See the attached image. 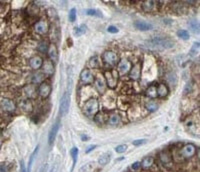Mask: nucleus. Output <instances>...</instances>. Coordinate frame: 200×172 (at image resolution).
Instances as JSON below:
<instances>
[{"mask_svg": "<svg viewBox=\"0 0 200 172\" xmlns=\"http://www.w3.org/2000/svg\"><path fill=\"white\" fill-rule=\"evenodd\" d=\"M133 25L136 29H138V30L140 31H148L153 29V25H152L151 23L144 20H136L135 22L133 23Z\"/></svg>", "mask_w": 200, "mask_h": 172, "instance_id": "nucleus-13", "label": "nucleus"}, {"mask_svg": "<svg viewBox=\"0 0 200 172\" xmlns=\"http://www.w3.org/2000/svg\"><path fill=\"white\" fill-rule=\"evenodd\" d=\"M156 88H157V96L162 97V98L163 97H166L168 93H169V88L164 83H160Z\"/></svg>", "mask_w": 200, "mask_h": 172, "instance_id": "nucleus-20", "label": "nucleus"}, {"mask_svg": "<svg viewBox=\"0 0 200 172\" xmlns=\"http://www.w3.org/2000/svg\"><path fill=\"white\" fill-rule=\"evenodd\" d=\"M49 30V26L48 23L46 22L45 20H39L38 22H36L34 24V31H35L37 34H40V35H43V34H46Z\"/></svg>", "mask_w": 200, "mask_h": 172, "instance_id": "nucleus-8", "label": "nucleus"}, {"mask_svg": "<svg viewBox=\"0 0 200 172\" xmlns=\"http://www.w3.org/2000/svg\"><path fill=\"white\" fill-rule=\"evenodd\" d=\"M159 159L165 167H171L172 166V157L168 152L162 151L159 154Z\"/></svg>", "mask_w": 200, "mask_h": 172, "instance_id": "nucleus-16", "label": "nucleus"}, {"mask_svg": "<svg viewBox=\"0 0 200 172\" xmlns=\"http://www.w3.org/2000/svg\"><path fill=\"white\" fill-rule=\"evenodd\" d=\"M44 74L43 73H37V74H34L33 75V82L34 83H42L44 79Z\"/></svg>", "mask_w": 200, "mask_h": 172, "instance_id": "nucleus-38", "label": "nucleus"}, {"mask_svg": "<svg viewBox=\"0 0 200 172\" xmlns=\"http://www.w3.org/2000/svg\"><path fill=\"white\" fill-rule=\"evenodd\" d=\"M42 70H43L44 75L50 76L54 73V65L53 62H51L50 60H46L42 64Z\"/></svg>", "mask_w": 200, "mask_h": 172, "instance_id": "nucleus-18", "label": "nucleus"}, {"mask_svg": "<svg viewBox=\"0 0 200 172\" xmlns=\"http://www.w3.org/2000/svg\"><path fill=\"white\" fill-rule=\"evenodd\" d=\"M188 26L194 33H199V22L196 19H191L188 21Z\"/></svg>", "mask_w": 200, "mask_h": 172, "instance_id": "nucleus-29", "label": "nucleus"}, {"mask_svg": "<svg viewBox=\"0 0 200 172\" xmlns=\"http://www.w3.org/2000/svg\"><path fill=\"white\" fill-rule=\"evenodd\" d=\"M0 172H8L6 164H0Z\"/></svg>", "mask_w": 200, "mask_h": 172, "instance_id": "nucleus-48", "label": "nucleus"}, {"mask_svg": "<svg viewBox=\"0 0 200 172\" xmlns=\"http://www.w3.org/2000/svg\"><path fill=\"white\" fill-rule=\"evenodd\" d=\"M107 31H108L109 33H111V34H115V33H118L119 29H118L116 26H114V25H110V26L107 27Z\"/></svg>", "mask_w": 200, "mask_h": 172, "instance_id": "nucleus-44", "label": "nucleus"}, {"mask_svg": "<svg viewBox=\"0 0 200 172\" xmlns=\"http://www.w3.org/2000/svg\"><path fill=\"white\" fill-rule=\"evenodd\" d=\"M166 79H167L168 83L171 84V85H176V84H177V75H176L175 72H169V73H167Z\"/></svg>", "mask_w": 200, "mask_h": 172, "instance_id": "nucleus-31", "label": "nucleus"}, {"mask_svg": "<svg viewBox=\"0 0 200 172\" xmlns=\"http://www.w3.org/2000/svg\"><path fill=\"white\" fill-rule=\"evenodd\" d=\"M48 41L47 40H44V41H41L40 43H39L38 45V50L42 53H44V52H47V50L49 48V45H48Z\"/></svg>", "mask_w": 200, "mask_h": 172, "instance_id": "nucleus-37", "label": "nucleus"}, {"mask_svg": "<svg viewBox=\"0 0 200 172\" xmlns=\"http://www.w3.org/2000/svg\"><path fill=\"white\" fill-rule=\"evenodd\" d=\"M126 149H127V145L121 144V145H118V146L115 147V152L121 154V153H124L126 151Z\"/></svg>", "mask_w": 200, "mask_h": 172, "instance_id": "nucleus-43", "label": "nucleus"}, {"mask_svg": "<svg viewBox=\"0 0 200 172\" xmlns=\"http://www.w3.org/2000/svg\"><path fill=\"white\" fill-rule=\"evenodd\" d=\"M141 76V63L137 62L134 64L129 71V77L134 81H137Z\"/></svg>", "mask_w": 200, "mask_h": 172, "instance_id": "nucleus-10", "label": "nucleus"}, {"mask_svg": "<svg viewBox=\"0 0 200 172\" xmlns=\"http://www.w3.org/2000/svg\"><path fill=\"white\" fill-rule=\"evenodd\" d=\"M177 36L181 39H183V40H188L189 37H190L189 36V32L187 30H185V29H180V30H178Z\"/></svg>", "mask_w": 200, "mask_h": 172, "instance_id": "nucleus-35", "label": "nucleus"}, {"mask_svg": "<svg viewBox=\"0 0 200 172\" xmlns=\"http://www.w3.org/2000/svg\"><path fill=\"white\" fill-rule=\"evenodd\" d=\"M102 60L110 66H114L118 63V56L113 51H105L102 54Z\"/></svg>", "mask_w": 200, "mask_h": 172, "instance_id": "nucleus-5", "label": "nucleus"}, {"mask_svg": "<svg viewBox=\"0 0 200 172\" xmlns=\"http://www.w3.org/2000/svg\"><path fill=\"white\" fill-rule=\"evenodd\" d=\"M141 163V166L143 167L144 169H148L151 167L152 165H153L154 163V158L151 157V156H147V157L144 158L143 160H142Z\"/></svg>", "mask_w": 200, "mask_h": 172, "instance_id": "nucleus-25", "label": "nucleus"}, {"mask_svg": "<svg viewBox=\"0 0 200 172\" xmlns=\"http://www.w3.org/2000/svg\"><path fill=\"white\" fill-rule=\"evenodd\" d=\"M20 168H21L20 172H27V170H26V168H25V163H24V160H23V159L20 161Z\"/></svg>", "mask_w": 200, "mask_h": 172, "instance_id": "nucleus-47", "label": "nucleus"}, {"mask_svg": "<svg viewBox=\"0 0 200 172\" xmlns=\"http://www.w3.org/2000/svg\"><path fill=\"white\" fill-rule=\"evenodd\" d=\"M89 64L92 68H98L100 66V61H99V58L97 56H94L92 57L90 59V62H89Z\"/></svg>", "mask_w": 200, "mask_h": 172, "instance_id": "nucleus-39", "label": "nucleus"}, {"mask_svg": "<svg viewBox=\"0 0 200 172\" xmlns=\"http://www.w3.org/2000/svg\"><path fill=\"white\" fill-rule=\"evenodd\" d=\"M141 166V163L139 162V161H136V162H134L132 165H131V169L132 170H138L139 168H140Z\"/></svg>", "mask_w": 200, "mask_h": 172, "instance_id": "nucleus-46", "label": "nucleus"}, {"mask_svg": "<svg viewBox=\"0 0 200 172\" xmlns=\"http://www.w3.org/2000/svg\"><path fill=\"white\" fill-rule=\"evenodd\" d=\"M81 138H82L84 141H86V139H88V137L86 136V135H82V136H81Z\"/></svg>", "mask_w": 200, "mask_h": 172, "instance_id": "nucleus-51", "label": "nucleus"}, {"mask_svg": "<svg viewBox=\"0 0 200 172\" xmlns=\"http://www.w3.org/2000/svg\"><path fill=\"white\" fill-rule=\"evenodd\" d=\"M78 153H79V150H78L77 147H72L70 150V154H71V157H72V160H73V164H72V169H71V171L73 170V168H74L76 162H77V158H78Z\"/></svg>", "mask_w": 200, "mask_h": 172, "instance_id": "nucleus-30", "label": "nucleus"}, {"mask_svg": "<svg viewBox=\"0 0 200 172\" xmlns=\"http://www.w3.org/2000/svg\"><path fill=\"white\" fill-rule=\"evenodd\" d=\"M109 161H110L109 153H105V154L101 155L98 159V162H99V164H101V165H106V164H108Z\"/></svg>", "mask_w": 200, "mask_h": 172, "instance_id": "nucleus-34", "label": "nucleus"}, {"mask_svg": "<svg viewBox=\"0 0 200 172\" xmlns=\"http://www.w3.org/2000/svg\"><path fill=\"white\" fill-rule=\"evenodd\" d=\"M175 45V42L168 37H153L145 42V46L150 50H156V51H163L173 48Z\"/></svg>", "mask_w": 200, "mask_h": 172, "instance_id": "nucleus-1", "label": "nucleus"}, {"mask_svg": "<svg viewBox=\"0 0 200 172\" xmlns=\"http://www.w3.org/2000/svg\"><path fill=\"white\" fill-rule=\"evenodd\" d=\"M119 74H118L116 69H111V70H107L105 71L104 76H105V82H106V85L109 88H115L117 86L118 83V78H119Z\"/></svg>", "mask_w": 200, "mask_h": 172, "instance_id": "nucleus-3", "label": "nucleus"}, {"mask_svg": "<svg viewBox=\"0 0 200 172\" xmlns=\"http://www.w3.org/2000/svg\"><path fill=\"white\" fill-rule=\"evenodd\" d=\"M80 80L82 83L84 84H91L92 82L94 81V76L92 74L91 70L86 68V69H83L80 73Z\"/></svg>", "mask_w": 200, "mask_h": 172, "instance_id": "nucleus-9", "label": "nucleus"}, {"mask_svg": "<svg viewBox=\"0 0 200 172\" xmlns=\"http://www.w3.org/2000/svg\"><path fill=\"white\" fill-rule=\"evenodd\" d=\"M145 108L149 111V112H154V111H156L158 109V104L154 101H149L145 104Z\"/></svg>", "mask_w": 200, "mask_h": 172, "instance_id": "nucleus-33", "label": "nucleus"}, {"mask_svg": "<svg viewBox=\"0 0 200 172\" xmlns=\"http://www.w3.org/2000/svg\"><path fill=\"white\" fill-rule=\"evenodd\" d=\"M84 13L86 15H89V16H96V17H103V14L102 12L98 9H94V8H89V9H85L84 10Z\"/></svg>", "mask_w": 200, "mask_h": 172, "instance_id": "nucleus-27", "label": "nucleus"}, {"mask_svg": "<svg viewBox=\"0 0 200 172\" xmlns=\"http://www.w3.org/2000/svg\"><path fill=\"white\" fill-rule=\"evenodd\" d=\"M37 92L42 98H47V97H49L50 93H51V86H50V84L46 83V82H42L38 87Z\"/></svg>", "mask_w": 200, "mask_h": 172, "instance_id": "nucleus-11", "label": "nucleus"}, {"mask_svg": "<svg viewBox=\"0 0 200 172\" xmlns=\"http://www.w3.org/2000/svg\"><path fill=\"white\" fill-rule=\"evenodd\" d=\"M24 92H25L26 96H27L28 98H34V97L36 96V93H37L35 86L32 85V84H28V85H26L24 87Z\"/></svg>", "mask_w": 200, "mask_h": 172, "instance_id": "nucleus-21", "label": "nucleus"}, {"mask_svg": "<svg viewBox=\"0 0 200 172\" xmlns=\"http://www.w3.org/2000/svg\"><path fill=\"white\" fill-rule=\"evenodd\" d=\"M146 95L151 99H154L157 97V88L155 85H150L146 89Z\"/></svg>", "mask_w": 200, "mask_h": 172, "instance_id": "nucleus-26", "label": "nucleus"}, {"mask_svg": "<svg viewBox=\"0 0 200 172\" xmlns=\"http://www.w3.org/2000/svg\"><path fill=\"white\" fill-rule=\"evenodd\" d=\"M120 122H121V117L118 114L110 115L109 119L107 120V123H108L110 126H117L119 125Z\"/></svg>", "mask_w": 200, "mask_h": 172, "instance_id": "nucleus-23", "label": "nucleus"}, {"mask_svg": "<svg viewBox=\"0 0 200 172\" xmlns=\"http://www.w3.org/2000/svg\"><path fill=\"white\" fill-rule=\"evenodd\" d=\"M20 108L25 112H31L33 110V105L32 102L30 101L29 99H26V100H22L20 102Z\"/></svg>", "mask_w": 200, "mask_h": 172, "instance_id": "nucleus-22", "label": "nucleus"}, {"mask_svg": "<svg viewBox=\"0 0 200 172\" xmlns=\"http://www.w3.org/2000/svg\"><path fill=\"white\" fill-rule=\"evenodd\" d=\"M97 147V145H90V146H88L87 147V149H86V153H89L90 151H92V150H94L95 148Z\"/></svg>", "mask_w": 200, "mask_h": 172, "instance_id": "nucleus-49", "label": "nucleus"}, {"mask_svg": "<svg viewBox=\"0 0 200 172\" xmlns=\"http://www.w3.org/2000/svg\"><path fill=\"white\" fill-rule=\"evenodd\" d=\"M0 106H1V108L4 111H7V112H13V111L15 110V108H16L15 103L13 102L12 100L7 99V98L2 100L1 103H0Z\"/></svg>", "mask_w": 200, "mask_h": 172, "instance_id": "nucleus-15", "label": "nucleus"}, {"mask_svg": "<svg viewBox=\"0 0 200 172\" xmlns=\"http://www.w3.org/2000/svg\"><path fill=\"white\" fill-rule=\"evenodd\" d=\"M47 53H48V56L50 58V61L53 63L58 62V50H57V47L55 44H50L49 48L47 50Z\"/></svg>", "mask_w": 200, "mask_h": 172, "instance_id": "nucleus-14", "label": "nucleus"}, {"mask_svg": "<svg viewBox=\"0 0 200 172\" xmlns=\"http://www.w3.org/2000/svg\"><path fill=\"white\" fill-rule=\"evenodd\" d=\"M94 84H95V88L97 89V91L99 92V93H104L105 90H106V82H105V79L103 77H101V76H98L95 81H94Z\"/></svg>", "mask_w": 200, "mask_h": 172, "instance_id": "nucleus-17", "label": "nucleus"}, {"mask_svg": "<svg viewBox=\"0 0 200 172\" xmlns=\"http://www.w3.org/2000/svg\"><path fill=\"white\" fill-rule=\"evenodd\" d=\"M57 171V163H55L53 166L51 167V169H50L49 172H56Z\"/></svg>", "mask_w": 200, "mask_h": 172, "instance_id": "nucleus-50", "label": "nucleus"}, {"mask_svg": "<svg viewBox=\"0 0 200 172\" xmlns=\"http://www.w3.org/2000/svg\"><path fill=\"white\" fill-rule=\"evenodd\" d=\"M86 31H87V25L81 24V25L78 26V27H76V28H75L74 34H75V36L79 37V36H81V35H83V34H85V33H86Z\"/></svg>", "mask_w": 200, "mask_h": 172, "instance_id": "nucleus-32", "label": "nucleus"}, {"mask_svg": "<svg viewBox=\"0 0 200 172\" xmlns=\"http://www.w3.org/2000/svg\"><path fill=\"white\" fill-rule=\"evenodd\" d=\"M198 52H199V42H195V43H193L190 51H189V55L192 57L196 56V55L198 54Z\"/></svg>", "mask_w": 200, "mask_h": 172, "instance_id": "nucleus-36", "label": "nucleus"}, {"mask_svg": "<svg viewBox=\"0 0 200 172\" xmlns=\"http://www.w3.org/2000/svg\"><path fill=\"white\" fill-rule=\"evenodd\" d=\"M104 117L105 116L103 113H97V114L94 116V120H95V122L99 123V124H103V123H105Z\"/></svg>", "mask_w": 200, "mask_h": 172, "instance_id": "nucleus-40", "label": "nucleus"}, {"mask_svg": "<svg viewBox=\"0 0 200 172\" xmlns=\"http://www.w3.org/2000/svg\"><path fill=\"white\" fill-rule=\"evenodd\" d=\"M93 170V163H88L80 168L79 172H92Z\"/></svg>", "mask_w": 200, "mask_h": 172, "instance_id": "nucleus-42", "label": "nucleus"}, {"mask_svg": "<svg viewBox=\"0 0 200 172\" xmlns=\"http://www.w3.org/2000/svg\"><path fill=\"white\" fill-rule=\"evenodd\" d=\"M145 143H146V139H138V140H134L132 142L134 146H140V145H143Z\"/></svg>", "mask_w": 200, "mask_h": 172, "instance_id": "nucleus-45", "label": "nucleus"}, {"mask_svg": "<svg viewBox=\"0 0 200 172\" xmlns=\"http://www.w3.org/2000/svg\"><path fill=\"white\" fill-rule=\"evenodd\" d=\"M132 67V64L129 60L127 59H121L119 62H118L117 65V72H119L121 75H125V74L129 73V71Z\"/></svg>", "mask_w": 200, "mask_h": 172, "instance_id": "nucleus-7", "label": "nucleus"}, {"mask_svg": "<svg viewBox=\"0 0 200 172\" xmlns=\"http://www.w3.org/2000/svg\"><path fill=\"white\" fill-rule=\"evenodd\" d=\"M99 111V102L96 98H90L84 103L83 105V113L87 117H94Z\"/></svg>", "mask_w": 200, "mask_h": 172, "instance_id": "nucleus-2", "label": "nucleus"}, {"mask_svg": "<svg viewBox=\"0 0 200 172\" xmlns=\"http://www.w3.org/2000/svg\"><path fill=\"white\" fill-rule=\"evenodd\" d=\"M42 64H43V59L40 56H34L31 58L29 61L30 67L34 70H38L39 68H41Z\"/></svg>", "mask_w": 200, "mask_h": 172, "instance_id": "nucleus-19", "label": "nucleus"}, {"mask_svg": "<svg viewBox=\"0 0 200 172\" xmlns=\"http://www.w3.org/2000/svg\"><path fill=\"white\" fill-rule=\"evenodd\" d=\"M68 18H69L70 22H74L76 20V8H71L69 10V13H68Z\"/></svg>", "mask_w": 200, "mask_h": 172, "instance_id": "nucleus-41", "label": "nucleus"}, {"mask_svg": "<svg viewBox=\"0 0 200 172\" xmlns=\"http://www.w3.org/2000/svg\"><path fill=\"white\" fill-rule=\"evenodd\" d=\"M38 151H39V145H37V146H36V148L34 149V151L32 152V154L30 155V159H29V162H28L27 172H31V169H32V165H33L34 159H35V157H36V155H37Z\"/></svg>", "mask_w": 200, "mask_h": 172, "instance_id": "nucleus-28", "label": "nucleus"}, {"mask_svg": "<svg viewBox=\"0 0 200 172\" xmlns=\"http://www.w3.org/2000/svg\"><path fill=\"white\" fill-rule=\"evenodd\" d=\"M196 153V147L193 144H186L185 146L182 147V149L180 150V154L183 158L188 159L191 158L192 156H194Z\"/></svg>", "mask_w": 200, "mask_h": 172, "instance_id": "nucleus-6", "label": "nucleus"}, {"mask_svg": "<svg viewBox=\"0 0 200 172\" xmlns=\"http://www.w3.org/2000/svg\"><path fill=\"white\" fill-rule=\"evenodd\" d=\"M70 93L69 92H65L64 94L62 95L61 99H60V105H59V113L61 116H65L68 113V110H69V106H70Z\"/></svg>", "mask_w": 200, "mask_h": 172, "instance_id": "nucleus-4", "label": "nucleus"}, {"mask_svg": "<svg viewBox=\"0 0 200 172\" xmlns=\"http://www.w3.org/2000/svg\"><path fill=\"white\" fill-rule=\"evenodd\" d=\"M59 127H60V123H59V121L57 120L56 122L52 125L51 129H50V131H49V134H48V143H49V145L53 144L54 140L57 136V133H58Z\"/></svg>", "mask_w": 200, "mask_h": 172, "instance_id": "nucleus-12", "label": "nucleus"}, {"mask_svg": "<svg viewBox=\"0 0 200 172\" xmlns=\"http://www.w3.org/2000/svg\"><path fill=\"white\" fill-rule=\"evenodd\" d=\"M155 1H151V0H147V1H144L142 3V9L144 10L145 12H150L154 9L155 7Z\"/></svg>", "mask_w": 200, "mask_h": 172, "instance_id": "nucleus-24", "label": "nucleus"}]
</instances>
